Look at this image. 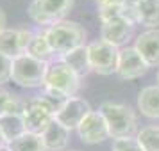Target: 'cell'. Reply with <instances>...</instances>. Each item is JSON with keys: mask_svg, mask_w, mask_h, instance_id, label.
Listing matches in <instances>:
<instances>
[{"mask_svg": "<svg viewBox=\"0 0 159 151\" xmlns=\"http://www.w3.org/2000/svg\"><path fill=\"white\" fill-rule=\"evenodd\" d=\"M47 41L50 44L54 55L63 57L65 53L86 44V30L77 22L63 20L45 29Z\"/></svg>", "mask_w": 159, "mask_h": 151, "instance_id": "1", "label": "cell"}, {"mask_svg": "<svg viewBox=\"0 0 159 151\" xmlns=\"http://www.w3.org/2000/svg\"><path fill=\"white\" fill-rule=\"evenodd\" d=\"M98 112L104 115L109 128V135L113 139H125V137L138 135V117L129 105L104 101L98 107Z\"/></svg>", "mask_w": 159, "mask_h": 151, "instance_id": "2", "label": "cell"}, {"mask_svg": "<svg viewBox=\"0 0 159 151\" xmlns=\"http://www.w3.org/2000/svg\"><path fill=\"white\" fill-rule=\"evenodd\" d=\"M50 62H45L32 57L29 53H23L20 57L13 59V69H11V80L16 86L23 89H36L45 86V77Z\"/></svg>", "mask_w": 159, "mask_h": 151, "instance_id": "3", "label": "cell"}, {"mask_svg": "<svg viewBox=\"0 0 159 151\" xmlns=\"http://www.w3.org/2000/svg\"><path fill=\"white\" fill-rule=\"evenodd\" d=\"M43 87L54 89V91L65 94L68 98H73L80 89V77L70 66H66L61 59H57V61H52L48 64Z\"/></svg>", "mask_w": 159, "mask_h": 151, "instance_id": "4", "label": "cell"}, {"mask_svg": "<svg viewBox=\"0 0 159 151\" xmlns=\"http://www.w3.org/2000/svg\"><path fill=\"white\" fill-rule=\"evenodd\" d=\"M72 7L73 0H32L27 11L34 23L50 27L54 23L63 22Z\"/></svg>", "mask_w": 159, "mask_h": 151, "instance_id": "5", "label": "cell"}, {"mask_svg": "<svg viewBox=\"0 0 159 151\" xmlns=\"http://www.w3.org/2000/svg\"><path fill=\"white\" fill-rule=\"evenodd\" d=\"M88 55H89L91 71L98 73V75L116 73L120 48H116L115 44L107 43L104 39H95L88 44Z\"/></svg>", "mask_w": 159, "mask_h": 151, "instance_id": "6", "label": "cell"}, {"mask_svg": "<svg viewBox=\"0 0 159 151\" xmlns=\"http://www.w3.org/2000/svg\"><path fill=\"white\" fill-rule=\"evenodd\" d=\"M54 115H56L54 110H52L39 96L23 101L22 117H23V123H25V130H27L29 133L41 135L43 130L47 128V126L50 124V121L54 119Z\"/></svg>", "mask_w": 159, "mask_h": 151, "instance_id": "7", "label": "cell"}, {"mask_svg": "<svg viewBox=\"0 0 159 151\" xmlns=\"http://www.w3.org/2000/svg\"><path fill=\"white\" fill-rule=\"evenodd\" d=\"M150 66L143 61V57L138 53L134 46H123L120 48V55H118V68H116V75L122 80H134L143 77L148 71Z\"/></svg>", "mask_w": 159, "mask_h": 151, "instance_id": "8", "label": "cell"}, {"mask_svg": "<svg viewBox=\"0 0 159 151\" xmlns=\"http://www.w3.org/2000/svg\"><path fill=\"white\" fill-rule=\"evenodd\" d=\"M34 36L32 30L27 29H6L0 32V53L9 59H16L27 53L30 39Z\"/></svg>", "mask_w": 159, "mask_h": 151, "instance_id": "9", "label": "cell"}, {"mask_svg": "<svg viewBox=\"0 0 159 151\" xmlns=\"http://www.w3.org/2000/svg\"><path fill=\"white\" fill-rule=\"evenodd\" d=\"M77 133H79L80 141L86 144H98L111 137L109 135L107 123H106L104 115L98 110H91L82 119V123L77 126Z\"/></svg>", "mask_w": 159, "mask_h": 151, "instance_id": "10", "label": "cell"}, {"mask_svg": "<svg viewBox=\"0 0 159 151\" xmlns=\"http://www.w3.org/2000/svg\"><path fill=\"white\" fill-rule=\"evenodd\" d=\"M89 112H91L89 103H88L84 98L73 96V98H68V101L61 107V110L54 115V119L72 132V130H77V126L82 123V119H84Z\"/></svg>", "mask_w": 159, "mask_h": 151, "instance_id": "11", "label": "cell"}, {"mask_svg": "<svg viewBox=\"0 0 159 151\" xmlns=\"http://www.w3.org/2000/svg\"><path fill=\"white\" fill-rule=\"evenodd\" d=\"M134 27L130 22H127L122 16L111 18L107 22H102V29H100V39L107 41V43L115 44L116 48H123L127 41L130 39Z\"/></svg>", "mask_w": 159, "mask_h": 151, "instance_id": "12", "label": "cell"}, {"mask_svg": "<svg viewBox=\"0 0 159 151\" xmlns=\"http://www.w3.org/2000/svg\"><path fill=\"white\" fill-rule=\"evenodd\" d=\"M134 48L150 68L159 66V29H148L136 37Z\"/></svg>", "mask_w": 159, "mask_h": 151, "instance_id": "13", "label": "cell"}, {"mask_svg": "<svg viewBox=\"0 0 159 151\" xmlns=\"http://www.w3.org/2000/svg\"><path fill=\"white\" fill-rule=\"evenodd\" d=\"M41 141H43L47 151H63L70 141V130L65 128L56 119H52L50 124L41 133Z\"/></svg>", "mask_w": 159, "mask_h": 151, "instance_id": "14", "label": "cell"}, {"mask_svg": "<svg viewBox=\"0 0 159 151\" xmlns=\"http://www.w3.org/2000/svg\"><path fill=\"white\" fill-rule=\"evenodd\" d=\"M23 133H27V130H25L22 112H9V114L0 115V135L6 146L16 141L18 137H22Z\"/></svg>", "mask_w": 159, "mask_h": 151, "instance_id": "15", "label": "cell"}, {"mask_svg": "<svg viewBox=\"0 0 159 151\" xmlns=\"http://www.w3.org/2000/svg\"><path fill=\"white\" fill-rule=\"evenodd\" d=\"M138 108L147 117L159 119V86H148L139 91V94H138Z\"/></svg>", "mask_w": 159, "mask_h": 151, "instance_id": "16", "label": "cell"}, {"mask_svg": "<svg viewBox=\"0 0 159 151\" xmlns=\"http://www.w3.org/2000/svg\"><path fill=\"white\" fill-rule=\"evenodd\" d=\"M59 59H61L66 66H70L80 78L91 73L89 55H88V44L79 46V48H75V50H72V52H68V53H65L63 57H59Z\"/></svg>", "mask_w": 159, "mask_h": 151, "instance_id": "17", "label": "cell"}, {"mask_svg": "<svg viewBox=\"0 0 159 151\" xmlns=\"http://www.w3.org/2000/svg\"><path fill=\"white\" fill-rule=\"evenodd\" d=\"M138 23L148 29L159 27V0H139L138 2Z\"/></svg>", "mask_w": 159, "mask_h": 151, "instance_id": "18", "label": "cell"}, {"mask_svg": "<svg viewBox=\"0 0 159 151\" xmlns=\"http://www.w3.org/2000/svg\"><path fill=\"white\" fill-rule=\"evenodd\" d=\"M27 53L32 55V57L39 59V61H45V62H52L54 61V52H52L50 44L47 41V36H45V30H36L34 36L30 39L29 48H27Z\"/></svg>", "mask_w": 159, "mask_h": 151, "instance_id": "19", "label": "cell"}, {"mask_svg": "<svg viewBox=\"0 0 159 151\" xmlns=\"http://www.w3.org/2000/svg\"><path fill=\"white\" fill-rule=\"evenodd\" d=\"M6 148H7V151H47L43 141H41V135L29 133V132L18 137L16 141L9 142Z\"/></svg>", "mask_w": 159, "mask_h": 151, "instance_id": "20", "label": "cell"}, {"mask_svg": "<svg viewBox=\"0 0 159 151\" xmlns=\"http://www.w3.org/2000/svg\"><path fill=\"white\" fill-rule=\"evenodd\" d=\"M138 142L143 151H159V126H145L138 132Z\"/></svg>", "mask_w": 159, "mask_h": 151, "instance_id": "21", "label": "cell"}, {"mask_svg": "<svg viewBox=\"0 0 159 151\" xmlns=\"http://www.w3.org/2000/svg\"><path fill=\"white\" fill-rule=\"evenodd\" d=\"M22 107L23 100H18L7 89L0 87V115L9 114V112H22Z\"/></svg>", "mask_w": 159, "mask_h": 151, "instance_id": "22", "label": "cell"}, {"mask_svg": "<svg viewBox=\"0 0 159 151\" xmlns=\"http://www.w3.org/2000/svg\"><path fill=\"white\" fill-rule=\"evenodd\" d=\"M39 98L54 110V114H57L59 110H61V107L68 101V96L57 93V91H54V89H48V87H43V93L39 94Z\"/></svg>", "mask_w": 159, "mask_h": 151, "instance_id": "23", "label": "cell"}, {"mask_svg": "<svg viewBox=\"0 0 159 151\" xmlns=\"http://www.w3.org/2000/svg\"><path fill=\"white\" fill-rule=\"evenodd\" d=\"M111 151H143L136 137H125V139H115Z\"/></svg>", "mask_w": 159, "mask_h": 151, "instance_id": "24", "label": "cell"}, {"mask_svg": "<svg viewBox=\"0 0 159 151\" xmlns=\"http://www.w3.org/2000/svg\"><path fill=\"white\" fill-rule=\"evenodd\" d=\"M11 69H13V59L0 53V87L11 80Z\"/></svg>", "mask_w": 159, "mask_h": 151, "instance_id": "25", "label": "cell"}, {"mask_svg": "<svg viewBox=\"0 0 159 151\" xmlns=\"http://www.w3.org/2000/svg\"><path fill=\"white\" fill-rule=\"evenodd\" d=\"M98 9L100 7H115V6H122L123 0H97Z\"/></svg>", "mask_w": 159, "mask_h": 151, "instance_id": "26", "label": "cell"}, {"mask_svg": "<svg viewBox=\"0 0 159 151\" xmlns=\"http://www.w3.org/2000/svg\"><path fill=\"white\" fill-rule=\"evenodd\" d=\"M6 25H7V16H6V13H4V9L0 7V32L7 29Z\"/></svg>", "mask_w": 159, "mask_h": 151, "instance_id": "27", "label": "cell"}, {"mask_svg": "<svg viewBox=\"0 0 159 151\" xmlns=\"http://www.w3.org/2000/svg\"><path fill=\"white\" fill-rule=\"evenodd\" d=\"M6 144H4V139H2V135H0V148H4Z\"/></svg>", "mask_w": 159, "mask_h": 151, "instance_id": "28", "label": "cell"}, {"mask_svg": "<svg viewBox=\"0 0 159 151\" xmlns=\"http://www.w3.org/2000/svg\"><path fill=\"white\" fill-rule=\"evenodd\" d=\"M0 151H7V148H6V146H4V148H0Z\"/></svg>", "mask_w": 159, "mask_h": 151, "instance_id": "29", "label": "cell"}, {"mask_svg": "<svg viewBox=\"0 0 159 151\" xmlns=\"http://www.w3.org/2000/svg\"><path fill=\"white\" fill-rule=\"evenodd\" d=\"M157 86H159V71H157Z\"/></svg>", "mask_w": 159, "mask_h": 151, "instance_id": "30", "label": "cell"}]
</instances>
